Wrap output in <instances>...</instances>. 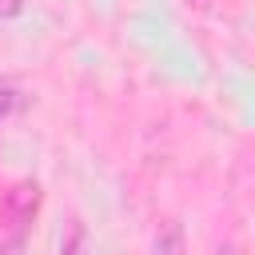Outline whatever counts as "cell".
Instances as JSON below:
<instances>
[{"instance_id":"obj_1","label":"cell","mask_w":255,"mask_h":255,"mask_svg":"<svg viewBox=\"0 0 255 255\" xmlns=\"http://www.w3.org/2000/svg\"><path fill=\"white\" fill-rule=\"evenodd\" d=\"M40 211V187L36 183H16L12 191H4V199H0V215L8 219V223H16V227H24V223H32V215Z\"/></svg>"},{"instance_id":"obj_3","label":"cell","mask_w":255,"mask_h":255,"mask_svg":"<svg viewBox=\"0 0 255 255\" xmlns=\"http://www.w3.org/2000/svg\"><path fill=\"white\" fill-rule=\"evenodd\" d=\"M80 239H84V227L76 223V227H72V239H68V247L60 243V251H56V255H76V247H80Z\"/></svg>"},{"instance_id":"obj_7","label":"cell","mask_w":255,"mask_h":255,"mask_svg":"<svg viewBox=\"0 0 255 255\" xmlns=\"http://www.w3.org/2000/svg\"><path fill=\"white\" fill-rule=\"evenodd\" d=\"M207 4H211V0H195V8H207Z\"/></svg>"},{"instance_id":"obj_5","label":"cell","mask_w":255,"mask_h":255,"mask_svg":"<svg viewBox=\"0 0 255 255\" xmlns=\"http://www.w3.org/2000/svg\"><path fill=\"white\" fill-rule=\"evenodd\" d=\"M16 251H20V239H12V243H4V247H0V255H16Z\"/></svg>"},{"instance_id":"obj_4","label":"cell","mask_w":255,"mask_h":255,"mask_svg":"<svg viewBox=\"0 0 255 255\" xmlns=\"http://www.w3.org/2000/svg\"><path fill=\"white\" fill-rule=\"evenodd\" d=\"M24 12V0H0V20H12Z\"/></svg>"},{"instance_id":"obj_2","label":"cell","mask_w":255,"mask_h":255,"mask_svg":"<svg viewBox=\"0 0 255 255\" xmlns=\"http://www.w3.org/2000/svg\"><path fill=\"white\" fill-rule=\"evenodd\" d=\"M151 255H187V235H183V223L167 219L151 243Z\"/></svg>"},{"instance_id":"obj_6","label":"cell","mask_w":255,"mask_h":255,"mask_svg":"<svg viewBox=\"0 0 255 255\" xmlns=\"http://www.w3.org/2000/svg\"><path fill=\"white\" fill-rule=\"evenodd\" d=\"M215 255H239V247H235V243H223V247H219Z\"/></svg>"}]
</instances>
